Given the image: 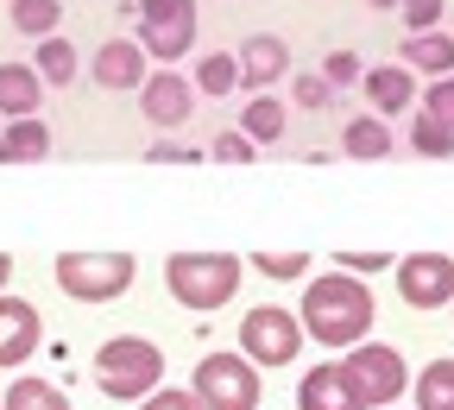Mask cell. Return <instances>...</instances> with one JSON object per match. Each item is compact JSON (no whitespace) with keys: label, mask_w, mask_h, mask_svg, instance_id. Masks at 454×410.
I'll return each instance as SVG.
<instances>
[{"label":"cell","mask_w":454,"mask_h":410,"mask_svg":"<svg viewBox=\"0 0 454 410\" xmlns=\"http://www.w3.org/2000/svg\"><path fill=\"white\" fill-rule=\"evenodd\" d=\"M372 316H379V297L366 278H348V272H322L303 284V304H297V322L303 335H316L322 347H354L372 335Z\"/></svg>","instance_id":"1"},{"label":"cell","mask_w":454,"mask_h":410,"mask_svg":"<svg viewBox=\"0 0 454 410\" xmlns=\"http://www.w3.org/2000/svg\"><path fill=\"white\" fill-rule=\"evenodd\" d=\"M95 379L107 398H121V404H139L145 391L164 385V354H158V341L145 335H114L101 341V354H95Z\"/></svg>","instance_id":"2"},{"label":"cell","mask_w":454,"mask_h":410,"mask_svg":"<svg viewBox=\"0 0 454 410\" xmlns=\"http://www.w3.org/2000/svg\"><path fill=\"white\" fill-rule=\"evenodd\" d=\"M240 259L234 253H170L164 259V284L184 310H221L240 290Z\"/></svg>","instance_id":"3"},{"label":"cell","mask_w":454,"mask_h":410,"mask_svg":"<svg viewBox=\"0 0 454 410\" xmlns=\"http://www.w3.org/2000/svg\"><path fill=\"white\" fill-rule=\"evenodd\" d=\"M51 278L76 304H114V297H127V290H133L139 265L127 253H64V259L51 265Z\"/></svg>","instance_id":"4"},{"label":"cell","mask_w":454,"mask_h":410,"mask_svg":"<svg viewBox=\"0 0 454 410\" xmlns=\"http://www.w3.org/2000/svg\"><path fill=\"white\" fill-rule=\"evenodd\" d=\"M196 404L202 410H259V367L247 354H202L196 360Z\"/></svg>","instance_id":"5"},{"label":"cell","mask_w":454,"mask_h":410,"mask_svg":"<svg viewBox=\"0 0 454 410\" xmlns=\"http://www.w3.org/2000/svg\"><path fill=\"white\" fill-rule=\"evenodd\" d=\"M240 354L253 360V367H291L297 354H303V322H297V310H278V304H259V310H247L240 316Z\"/></svg>","instance_id":"6"},{"label":"cell","mask_w":454,"mask_h":410,"mask_svg":"<svg viewBox=\"0 0 454 410\" xmlns=\"http://www.w3.org/2000/svg\"><path fill=\"white\" fill-rule=\"evenodd\" d=\"M145 57H158L164 70H177V57L196 44V0H139V38Z\"/></svg>","instance_id":"7"},{"label":"cell","mask_w":454,"mask_h":410,"mask_svg":"<svg viewBox=\"0 0 454 410\" xmlns=\"http://www.w3.org/2000/svg\"><path fill=\"white\" fill-rule=\"evenodd\" d=\"M340 367H348L354 391L366 398V410H385V404H397V398L411 391L404 354H397V347H385V341H354V354L340 360Z\"/></svg>","instance_id":"8"},{"label":"cell","mask_w":454,"mask_h":410,"mask_svg":"<svg viewBox=\"0 0 454 410\" xmlns=\"http://www.w3.org/2000/svg\"><path fill=\"white\" fill-rule=\"evenodd\" d=\"M397 272V297L411 310H448L454 304V259L448 253H404L391 259Z\"/></svg>","instance_id":"9"},{"label":"cell","mask_w":454,"mask_h":410,"mask_svg":"<svg viewBox=\"0 0 454 410\" xmlns=\"http://www.w3.org/2000/svg\"><path fill=\"white\" fill-rule=\"evenodd\" d=\"M133 95H139V114H145L158 133L184 127L190 114H196V89H190V76H177V70H152Z\"/></svg>","instance_id":"10"},{"label":"cell","mask_w":454,"mask_h":410,"mask_svg":"<svg viewBox=\"0 0 454 410\" xmlns=\"http://www.w3.org/2000/svg\"><path fill=\"white\" fill-rule=\"evenodd\" d=\"M44 341V316L38 304L13 297V290H0V367H26Z\"/></svg>","instance_id":"11"},{"label":"cell","mask_w":454,"mask_h":410,"mask_svg":"<svg viewBox=\"0 0 454 410\" xmlns=\"http://www.w3.org/2000/svg\"><path fill=\"white\" fill-rule=\"evenodd\" d=\"M297 410H366V398L354 391L348 367L340 360H322L297 379Z\"/></svg>","instance_id":"12"},{"label":"cell","mask_w":454,"mask_h":410,"mask_svg":"<svg viewBox=\"0 0 454 410\" xmlns=\"http://www.w3.org/2000/svg\"><path fill=\"white\" fill-rule=\"evenodd\" d=\"M234 64H240V89H253V95H265L284 70H291V44L284 38H271V32H253L240 51H234Z\"/></svg>","instance_id":"13"},{"label":"cell","mask_w":454,"mask_h":410,"mask_svg":"<svg viewBox=\"0 0 454 410\" xmlns=\"http://www.w3.org/2000/svg\"><path fill=\"white\" fill-rule=\"evenodd\" d=\"M89 76H95L101 89H114V95H121V89H139V83L152 76V57H145V51H139L133 38H107V44L95 51Z\"/></svg>","instance_id":"14"},{"label":"cell","mask_w":454,"mask_h":410,"mask_svg":"<svg viewBox=\"0 0 454 410\" xmlns=\"http://www.w3.org/2000/svg\"><path fill=\"white\" fill-rule=\"evenodd\" d=\"M360 89H366V101H372V114H379V121H385V114H404V107H417V76H411L404 64L360 70Z\"/></svg>","instance_id":"15"},{"label":"cell","mask_w":454,"mask_h":410,"mask_svg":"<svg viewBox=\"0 0 454 410\" xmlns=\"http://www.w3.org/2000/svg\"><path fill=\"white\" fill-rule=\"evenodd\" d=\"M44 107V83L32 64H0V114L7 121H26V114Z\"/></svg>","instance_id":"16"},{"label":"cell","mask_w":454,"mask_h":410,"mask_svg":"<svg viewBox=\"0 0 454 410\" xmlns=\"http://www.w3.org/2000/svg\"><path fill=\"white\" fill-rule=\"evenodd\" d=\"M397 57H404V70H423V76L435 83V76L454 70V38H448V32H411Z\"/></svg>","instance_id":"17"},{"label":"cell","mask_w":454,"mask_h":410,"mask_svg":"<svg viewBox=\"0 0 454 410\" xmlns=\"http://www.w3.org/2000/svg\"><path fill=\"white\" fill-rule=\"evenodd\" d=\"M32 70H38V83L44 89H70L76 83V44L64 38V32H51V38H38V57H32Z\"/></svg>","instance_id":"18"},{"label":"cell","mask_w":454,"mask_h":410,"mask_svg":"<svg viewBox=\"0 0 454 410\" xmlns=\"http://www.w3.org/2000/svg\"><path fill=\"white\" fill-rule=\"evenodd\" d=\"M0 410H76V404L64 398V385H51L38 373H20L7 391H0Z\"/></svg>","instance_id":"19"},{"label":"cell","mask_w":454,"mask_h":410,"mask_svg":"<svg viewBox=\"0 0 454 410\" xmlns=\"http://www.w3.org/2000/svg\"><path fill=\"white\" fill-rule=\"evenodd\" d=\"M284 121H291V114H284V101L265 89V95H253V101H247V114H240V133H247L253 146H278V139H284Z\"/></svg>","instance_id":"20"},{"label":"cell","mask_w":454,"mask_h":410,"mask_svg":"<svg viewBox=\"0 0 454 410\" xmlns=\"http://www.w3.org/2000/svg\"><path fill=\"white\" fill-rule=\"evenodd\" d=\"M340 152H348V158H391V127L379 121V114H360V121H348V127H340Z\"/></svg>","instance_id":"21"},{"label":"cell","mask_w":454,"mask_h":410,"mask_svg":"<svg viewBox=\"0 0 454 410\" xmlns=\"http://www.w3.org/2000/svg\"><path fill=\"white\" fill-rule=\"evenodd\" d=\"M7 158L13 164H32V158H51V127L38 121V114H26V121H7Z\"/></svg>","instance_id":"22"},{"label":"cell","mask_w":454,"mask_h":410,"mask_svg":"<svg viewBox=\"0 0 454 410\" xmlns=\"http://www.w3.org/2000/svg\"><path fill=\"white\" fill-rule=\"evenodd\" d=\"M417 410H454V360H429L423 379H411Z\"/></svg>","instance_id":"23"},{"label":"cell","mask_w":454,"mask_h":410,"mask_svg":"<svg viewBox=\"0 0 454 410\" xmlns=\"http://www.w3.org/2000/svg\"><path fill=\"white\" fill-rule=\"evenodd\" d=\"M190 89H196V95H227V89H240V64H234L227 51H215V57H202V64H196Z\"/></svg>","instance_id":"24"},{"label":"cell","mask_w":454,"mask_h":410,"mask_svg":"<svg viewBox=\"0 0 454 410\" xmlns=\"http://www.w3.org/2000/svg\"><path fill=\"white\" fill-rule=\"evenodd\" d=\"M57 20H64V7H57V0H13V26H20L26 38H51Z\"/></svg>","instance_id":"25"},{"label":"cell","mask_w":454,"mask_h":410,"mask_svg":"<svg viewBox=\"0 0 454 410\" xmlns=\"http://www.w3.org/2000/svg\"><path fill=\"white\" fill-rule=\"evenodd\" d=\"M411 146H417V158H454V127L429 121V114L417 107V127H411Z\"/></svg>","instance_id":"26"},{"label":"cell","mask_w":454,"mask_h":410,"mask_svg":"<svg viewBox=\"0 0 454 410\" xmlns=\"http://www.w3.org/2000/svg\"><path fill=\"white\" fill-rule=\"evenodd\" d=\"M423 114H429V121H442V127H454V76H435V83L423 89Z\"/></svg>","instance_id":"27"},{"label":"cell","mask_w":454,"mask_h":410,"mask_svg":"<svg viewBox=\"0 0 454 410\" xmlns=\"http://www.w3.org/2000/svg\"><path fill=\"white\" fill-rule=\"evenodd\" d=\"M253 265L265 278H303L309 272V253H253Z\"/></svg>","instance_id":"28"},{"label":"cell","mask_w":454,"mask_h":410,"mask_svg":"<svg viewBox=\"0 0 454 410\" xmlns=\"http://www.w3.org/2000/svg\"><path fill=\"white\" fill-rule=\"evenodd\" d=\"M322 83H328V89H348V83H360V57H354V51H328Z\"/></svg>","instance_id":"29"},{"label":"cell","mask_w":454,"mask_h":410,"mask_svg":"<svg viewBox=\"0 0 454 410\" xmlns=\"http://www.w3.org/2000/svg\"><path fill=\"white\" fill-rule=\"evenodd\" d=\"M397 13H404L411 32H435L442 26V0H397Z\"/></svg>","instance_id":"30"},{"label":"cell","mask_w":454,"mask_h":410,"mask_svg":"<svg viewBox=\"0 0 454 410\" xmlns=\"http://www.w3.org/2000/svg\"><path fill=\"white\" fill-rule=\"evenodd\" d=\"M139 410H202V404H196V391L158 385V391H145V398H139Z\"/></svg>","instance_id":"31"},{"label":"cell","mask_w":454,"mask_h":410,"mask_svg":"<svg viewBox=\"0 0 454 410\" xmlns=\"http://www.w3.org/2000/svg\"><path fill=\"white\" fill-rule=\"evenodd\" d=\"M340 259V272L348 278H379L385 265H391V253H334Z\"/></svg>","instance_id":"32"},{"label":"cell","mask_w":454,"mask_h":410,"mask_svg":"<svg viewBox=\"0 0 454 410\" xmlns=\"http://www.w3.org/2000/svg\"><path fill=\"white\" fill-rule=\"evenodd\" d=\"M253 152H259V146H253V139H247L240 127H234V133H221V139H215V158H221V164H247Z\"/></svg>","instance_id":"33"},{"label":"cell","mask_w":454,"mask_h":410,"mask_svg":"<svg viewBox=\"0 0 454 410\" xmlns=\"http://www.w3.org/2000/svg\"><path fill=\"white\" fill-rule=\"evenodd\" d=\"M291 95H297V107H316V114L334 101V89H328L322 76H297V89H291Z\"/></svg>","instance_id":"34"},{"label":"cell","mask_w":454,"mask_h":410,"mask_svg":"<svg viewBox=\"0 0 454 410\" xmlns=\"http://www.w3.org/2000/svg\"><path fill=\"white\" fill-rule=\"evenodd\" d=\"M145 158H152V164H196V152H190V146H177V139H158Z\"/></svg>","instance_id":"35"},{"label":"cell","mask_w":454,"mask_h":410,"mask_svg":"<svg viewBox=\"0 0 454 410\" xmlns=\"http://www.w3.org/2000/svg\"><path fill=\"white\" fill-rule=\"evenodd\" d=\"M7 284H13V259H7V253H0V290H7Z\"/></svg>","instance_id":"36"},{"label":"cell","mask_w":454,"mask_h":410,"mask_svg":"<svg viewBox=\"0 0 454 410\" xmlns=\"http://www.w3.org/2000/svg\"><path fill=\"white\" fill-rule=\"evenodd\" d=\"M366 7H372V13H397V0H366Z\"/></svg>","instance_id":"37"},{"label":"cell","mask_w":454,"mask_h":410,"mask_svg":"<svg viewBox=\"0 0 454 410\" xmlns=\"http://www.w3.org/2000/svg\"><path fill=\"white\" fill-rule=\"evenodd\" d=\"M0 164H13V158H7V139H0Z\"/></svg>","instance_id":"38"}]
</instances>
